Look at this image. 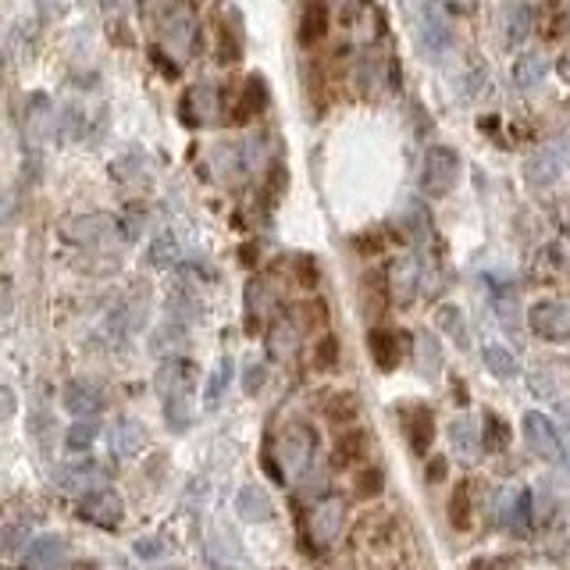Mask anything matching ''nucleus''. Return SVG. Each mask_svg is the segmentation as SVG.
<instances>
[{
  "mask_svg": "<svg viewBox=\"0 0 570 570\" xmlns=\"http://www.w3.org/2000/svg\"><path fill=\"white\" fill-rule=\"evenodd\" d=\"M264 378H268V371H264L261 364H250V367H246V375H243V385H246V392H261Z\"/></svg>",
  "mask_w": 570,
  "mask_h": 570,
  "instance_id": "nucleus-49",
  "label": "nucleus"
},
{
  "mask_svg": "<svg viewBox=\"0 0 570 570\" xmlns=\"http://www.w3.org/2000/svg\"><path fill=\"white\" fill-rule=\"evenodd\" d=\"M11 214H15V204H11V196H8V193H0V225H8Z\"/></svg>",
  "mask_w": 570,
  "mask_h": 570,
  "instance_id": "nucleus-53",
  "label": "nucleus"
},
{
  "mask_svg": "<svg viewBox=\"0 0 570 570\" xmlns=\"http://www.w3.org/2000/svg\"><path fill=\"white\" fill-rule=\"evenodd\" d=\"M314 446H318V435L307 424H289L278 439V474L285 478H296L310 467V456H314Z\"/></svg>",
  "mask_w": 570,
  "mask_h": 570,
  "instance_id": "nucleus-1",
  "label": "nucleus"
},
{
  "mask_svg": "<svg viewBox=\"0 0 570 570\" xmlns=\"http://www.w3.org/2000/svg\"><path fill=\"white\" fill-rule=\"evenodd\" d=\"M164 310H168V321L189 328V321H196V314H200V303H196V296L189 293V289H171L168 307Z\"/></svg>",
  "mask_w": 570,
  "mask_h": 570,
  "instance_id": "nucleus-26",
  "label": "nucleus"
},
{
  "mask_svg": "<svg viewBox=\"0 0 570 570\" xmlns=\"http://www.w3.org/2000/svg\"><path fill=\"white\" fill-rule=\"evenodd\" d=\"M65 407L75 417H97L104 410V392L93 382H68L65 385Z\"/></svg>",
  "mask_w": 570,
  "mask_h": 570,
  "instance_id": "nucleus-12",
  "label": "nucleus"
},
{
  "mask_svg": "<svg viewBox=\"0 0 570 570\" xmlns=\"http://www.w3.org/2000/svg\"><path fill=\"white\" fill-rule=\"evenodd\" d=\"M93 442H97V424L93 421H75L65 435V446L72 449V453H86Z\"/></svg>",
  "mask_w": 570,
  "mask_h": 570,
  "instance_id": "nucleus-40",
  "label": "nucleus"
},
{
  "mask_svg": "<svg viewBox=\"0 0 570 570\" xmlns=\"http://www.w3.org/2000/svg\"><path fill=\"white\" fill-rule=\"evenodd\" d=\"M364 453H367V435L364 432H346L339 442H335V464L339 467L357 464Z\"/></svg>",
  "mask_w": 570,
  "mask_h": 570,
  "instance_id": "nucleus-31",
  "label": "nucleus"
},
{
  "mask_svg": "<svg viewBox=\"0 0 570 570\" xmlns=\"http://www.w3.org/2000/svg\"><path fill=\"white\" fill-rule=\"evenodd\" d=\"M439 328H446L449 335L456 339V346H467V325H464V314L456 307H442L439 310Z\"/></svg>",
  "mask_w": 570,
  "mask_h": 570,
  "instance_id": "nucleus-42",
  "label": "nucleus"
},
{
  "mask_svg": "<svg viewBox=\"0 0 570 570\" xmlns=\"http://www.w3.org/2000/svg\"><path fill=\"white\" fill-rule=\"evenodd\" d=\"M407 225H410V232H414V239H424V236H428V228H432V225H428V214H424L421 211V207H410V218H407Z\"/></svg>",
  "mask_w": 570,
  "mask_h": 570,
  "instance_id": "nucleus-47",
  "label": "nucleus"
},
{
  "mask_svg": "<svg viewBox=\"0 0 570 570\" xmlns=\"http://www.w3.org/2000/svg\"><path fill=\"white\" fill-rule=\"evenodd\" d=\"M4 542H0V549H4V553H18V549H22V542H25V528H18V524H11L8 531H4Z\"/></svg>",
  "mask_w": 570,
  "mask_h": 570,
  "instance_id": "nucleus-48",
  "label": "nucleus"
},
{
  "mask_svg": "<svg viewBox=\"0 0 570 570\" xmlns=\"http://www.w3.org/2000/svg\"><path fill=\"white\" fill-rule=\"evenodd\" d=\"M182 339H186V328L175 325V321H164V328H157L154 335V353H168L171 346H179Z\"/></svg>",
  "mask_w": 570,
  "mask_h": 570,
  "instance_id": "nucleus-44",
  "label": "nucleus"
},
{
  "mask_svg": "<svg viewBox=\"0 0 570 570\" xmlns=\"http://www.w3.org/2000/svg\"><path fill=\"white\" fill-rule=\"evenodd\" d=\"M161 36L171 50H179V54H193V43H196V11L189 0H175L168 4V11L161 15Z\"/></svg>",
  "mask_w": 570,
  "mask_h": 570,
  "instance_id": "nucleus-3",
  "label": "nucleus"
},
{
  "mask_svg": "<svg viewBox=\"0 0 570 570\" xmlns=\"http://www.w3.org/2000/svg\"><path fill=\"white\" fill-rule=\"evenodd\" d=\"M449 439H453L456 456H460L464 464H474L481 456V432L471 417H456V421L449 424Z\"/></svg>",
  "mask_w": 570,
  "mask_h": 570,
  "instance_id": "nucleus-16",
  "label": "nucleus"
},
{
  "mask_svg": "<svg viewBox=\"0 0 570 570\" xmlns=\"http://www.w3.org/2000/svg\"><path fill=\"white\" fill-rule=\"evenodd\" d=\"M296 282L300 285H318V264L310 261V257H296Z\"/></svg>",
  "mask_w": 570,
  "mask_h": 570,
  "instance_id": "nucleus-46",
  "label": "nucleus"
},
{
  "mask_svg": "<svg viewBox=\"0 0 570 570\" xmlns=\"http://www.w3.org/2000/svg\"><path fill=\"white\" fill-rule=\"evenodd\" d=\"M264 107H268V90H264V82L253 75L250 82H246V90H243V107H239V122H250L253 114H261Z\"/></svg>",
  "mask_w": 570,
  "mask_h": 570,
  "instance_id": "nucleus-32",
  "label": "nucleus"
},
{
  "mask_svg": "<svg viewBox=\"0 0 570 570\" xmlns=\"http://www.w3.org/2000/svg\"><path fill=\"white\" fill-rule=\"evenodd\" d=\"M417 289H421V264H417V257L396 261V268H392V293H396V300L410 303L417 296Z\"/></svg>",
  "mask_w": 570,
  "mask_h": 570,
  "instance_id": "nucleus-20",
  "label": "nucleus"
},
{
  "mask_svg": "<svg viewBox=\"0 0 570 570\" xmlns=\"http://www.w3.org/2000/svg\"><path fill=\"white\" fill-rule=\"evenodd\" d=\"M236 513L246 524H264L275 513V503H271V496L261 485H243L236 496Z\"/></svg>",
  "mask_w": 570,
  "mask_h": 570,
  "instance_id": "nucleus-13",
  "label": "nucleus"
},
{
  "mask_svg": "<svg viewBox=\"0 0 570 570\" xmlns=\"http://www.w3.org/2000/svg\"><path fill=\"white\" fill-rule=\"evenodd\" d=\"M485 424H489V432H492V442H485V446H489V449H499V446H503V442H506V424L499 421L496 414L485 417Z\"/></svg>",
  "mask_w": 570,
  "mask_h": 570,
  "instance_id": "nucleus-51",
  "label": "nucleus"
},
{
  "mask_svg": "<svg viewBox=\"0 0 570 570\" xmlns=\"http://www.w3.org/2000/svg\"><path fill=\"white\" fill-rule=\"evenodd\" d=\"M357 414H360V403H357V396H350V392H335V396L325 399V417L332 424H350Z\"/></svg>",
  "mask_w": 570,
  "mask_h": 570,
  "instance_id": "nucleus-30",
  "label": "nucleus"
},
{
  "mask_svg": "<svg viewBox=\"0 0 570 570\" xmlns=\"http://www.w3.org/2000/svg\"><path fill=\"white\" fill-rule=\"evenodd\" d=\"M460 179V157L449 147H432L424 154V168H421V189L428 196H446L449 189Z\"/></svg>",
  "mask_w": 570,
  "mask_h": 570,
  "instance_id": "nucleus-2",
  "label": "nucleus"
},
{
  "mask_svg": "<svg viewBox=\"0 0 570 570\" xmlns=\"http://www.w3.org/2000/svg\"><path fill=\"white\" fill-rule=\"evenodd\" d=\"M57 485L65 492H75V496H86V492H93V489H104L107 474L93 464L65 467V471H57Z\"/></svg>",
  "mask_w": 570,
  "mask_h": 570,
  "instance_id": "nucleus-14",
  "label": "nucleus"
},
{
  "mask_svg": "<svg viewBox=\"0 0 570 570\" xmlns=\"http://www.w3.org/2000/svg\"><path fill=\"white\" fill-rule=\"evenodd\" d=\"M68 563V546L65 538L57 535H43L29 546V556H25V567L29 570H65Z\"/></svg>",
  "mask_w": 570,
  "mask_h": 570,
  "instance_id": "nucleus-11",
  "label": "nucleus"
},
{
  "mask_svg": "<svg viewBox=\"0 0 570 570\" xmlns=\"http://www.w3.org/2000/svg\"><path fill=\"white\" fill-rule=\"evenodd\" d=\"M300 339H303L300 325H296L293 318H282L275 328H271V357L289 360L296 350H300Z\"/></svg>",
  "mask_w": 570,
  "mask_h": 570,
  "instance_id": "nucleus-23",
  "label": "nucleus"
},
{
  "mask_svg": "<svg viewBox=\"0 0 570 570\" xmlns=\"http://www.w3.org/2000/svg\"><path fill=\"white\" fill-rule=\"evenodd\" d=\"M186 389H193V364L182 357L164 360L161 371H157V392L168 396V392H186Z\"/></svg>",
  "mask_w": 570,
  "mask_h": 570,
  "instance_id": "nucleus-18",
  "label": "nucleus"
},
{
  "mask_svg": "<svg viewBox=\"0 0 570 570\" xmlns=\"http://www.w3.org/2000/svg\"><path fill=\"white\" fill-rule=\"evenodd\" d=\"M407 435H410V446H414L417 453H428L435 428H432V414H428L424 407H417L414 414L407 417Z\"/></svg>",
  "mask_w": 570,
  "mask_h": 570,
  "instance_id": "nucleus-27",
  "label": "nucleus"
},
{
  "mask_svg": "<svg viewBox=\"0 0 570 570\" xmlns=\"http://www.w3.org/2000/svg\"><path fill=\"white\" fill-rule=\"evenodd\" d=\"M421 40H424V47L432 50V54H446V50L453 47V25H449V15H446V8H442L439 0H432V4L424 8Z\"/></svg>",
  "mask_w": 570,
  "mask_h": 570,
  "instance_id": "nucleus-9",
  "label": "nucleus"
},
{
  "mask_svg": "<svg viewBox=\"0 0 570 570\" xmlns=\"http://www.w3.org/2000/svg\"><path fill=\"white\" fill-rule=\"evenodd\" d=\"M25 129H29V139L47 136V129H50V100L47 97H33V104L25 111Z\"/></svg>",
  "mask_w": 570,
  "mask_h": 570,
  "instance_id": "nucleus-35",
  "label": "nucleus"
},
{
  "mask_svg": "<svg viewBox=\"0 0 570 570\" xmlns=\"http://www.w3.org/2000/svg\"><path fill=\"white\" fill-rule=\"evenodd\" d=\"M335 364H339V339L325 335V339L318 342V350H314V367H318V371H332Z\"/></svg>",
  "mask_w": 570,
  "mask_h": 570,
  "instance_id": "nucleus-43",
  "label": "nucleus"
},
{
  "mask_svg": "<svg viewBox=\"0 0 570 570\" xmlns=\"http://www.w3.org/2000/svg\"><path fill=\"white\" fill-rule=\"evenodd\" d=\"M175 257H179V246H175V236H168V232L150 243L147 261L154 264V268H171V264H175Z\"/></svg>",
  "mask_w": 570,
  "mask_h": 570,
  "instance_id": "nucleus-39",
  "label": "nucleus"
},
{
  "mask_svg": "<svg viewBox=\"0 0 570 570\" xmlns=\"http://www.w3.org/2000/svg\"><path fill=\"white\" fill-rule=\"evenodd\" d=\"M449 521H453L456 531H467L471 528V481H460L449 499Z\"/></svg>",
  "mask_w": 570,
  "mask_h": 570,
  "instance_id": "nucleus-29",
  "label": "nucleus"
},
{
  "mask_svg": "<svg viewBox=\"0 0 570 570\" xmlns=\"http://www.w3.org/2000/svg\"><path fill=\"white\" fill-rule=\"evenodd\" d=\"M136 553L143 556V560H157V556L164 553V542H161V538H139Z\"/></svg>",
  "mask_w": 570,
  "mask_h": 570,
  "instance_id": "nucleus-50",
  "label": "nucleus"
},
{
  "mask_svg": "<svg viewBox=\"0 0 570 570\" xmlns=\"http://www.w3.org/2000/svg\"><path fill=\"white\" fill-rule=\"evenodd\" d=\"M524 439H528L531 453L549 460V464H560L563 460V442H560V432H556V424L549 421L546 414H524Z\"/></svg>",
  "mask_w": 570,
  "mask_h": 570,
  "instance_id": "nucleus-7",
  "label": "nucleus"
},
{
  "mask_svg": "<svg viewBox=\"0 0 570 570\" xmlns=\"http://www.w3.org/2000/svg\"><path fill=\"white\" fill-rule=\"evenodd\" d=\"M207 560L211 567L225 570V567H236L239 563V542L232 535V528H214L211 531V542H207Z\"/></svg>",
  "mask_w": 570,
  "mask_h": 570,
  "instance_id": "nucleus-21",
  "label": "nucleus"
},
{
  "mask_svg": "<svg viewBox=\"0 0 570 570\" xmlns=\"http://www.w3.org/2000/svg\"><path fill=\"white\" fill-rule=\"evenodd\" d=\"M342 521H346V503L339 496L332 499H321L307 517V531H310V542L318 549H328L335 538L342 535Z\"/></svg>",
  "mask_w": 570,
  "mask_h": 570,
  "instance_id": "nucleus-4",
  "label": "nucleus"
},
{
  "mask_svg": "<svg viewBox=\"0 0 570 570\" xmlns=\"http://www.w3.org/2000/svg\"><path fill=\"white\" fill-rule=\"evenodd\" d=\"M367 350L375 357V364L382 371H392L403 357V346H399V335L396 332H385V328H375V332L367 335Z\"/></svg>",
  "mask_w": 570,
  "mask_h": 570,
  "instance_id": "nucleus-19",
  "label": "nucleus"
},
{
  "mask_svg": "<svg viewBox=\"0 0 570 570\" xmlns=\"http://www.w3.org/2000/svg\"><path fill=\"white\" fill-rule=\"evenodd\" d=\"M164 417H168V424L175 428V432L189 428V421H193V403H189V389L186 392H168V396H164Z\"/></svg>",
  "mask_w": 570,
  "mask_h": 570,
  "instance_id": "nucleus-28",
  "label": "nucleus"
},
{
  "mask_svg": "<svg viewBox=\"0 0 570 570\" xmlns=\"http://www.w3.org/2000/svg\"><path fill=\"white\" fill-rule=\"evenodd\" d=\"M528 321L542 339L549 342L570 339V303H538V307H531Z\"/></svg>",
  "mask_w": 570,
  "mask_h": 570,
  "instance_id": "nucleus-8",
  "label": "nucleus"
},
{
  "mask_svg": "<svg viewBox=\"0 0 570 570\" xmlns=\"http://www.w3.org/2000/svg\"><path fill=\"white\" fill-rule=\"evenodd\" d=\"M560 171H563V161H560V154H556V147L538 150V154L528 161V182L531 186H549V182H556Z\"/></svg>",
  "mask_w": 570,
  "mask_h": 570,
  "instance_id": "nucleus-24",
  "label": "nucleus"
},
{
  "mask_svg": "<svg viewBox=\"0 0 570 570\" xmlns=\"http://www.w3.org/2000/svg\"><path fill=\"white\" fill-rule=\"evenodd\" d=\"M531 25H535V18H531V8H513L510 11V22H506V43L510 47H521L524 40H528L531 33Z\"/></svg>",
  "mask_w": 570,
  "mask_h": 570,
  "instance_id": "nucleus-37",
  "label": "nucleus"
},
{
  "mask_svg": "<svg viewBox=\"0 0 570 570\" xmlns=\"http://www.w3.org/2000/svg\"><path fill=\"white\" fill-rule=\"evenodd\" d=\"M382 492V471H364L357 478V496H378Z\"/></svg>",
  "mask_w": 570,
  "mask_h": 570,
  "instance_id": "nucleus-45",
  "label": "nucleus"
},
{
  "mask_svg": "<svg viewBox=\"0 0 570 570\" xmlns=\"http://www.w3.org/2000/svg\"><path fill=\"white\" fill-rule=\"evenodd\" d=\"M111 446L118 456H139L143 449H147V428L139 421H132V417H122V421L114 424V432H111Z\"/></svg>",
  "mask_w": 570,
  "mask_h": 570,
  "instance_id": "nucleus-15",
  "label": "nucleus"
},
{
  "mask_svg": "<svg viewBox=\"0 0 570 570\" xmlns=\"http://www.w3.org/2000/svg\"><path fill=\"white\" fill-rule=\"evenodd\" d=\"M417 360H421V375L435 378L442 367V353H439V342L432 339L428 332L417 335Z\"/></svg>",
  "mask_w": 570,
  "mask_h": 570,
  "instance_id": "nucleus-36",
  "label": "nucleus"
},
{
  "mask_svg": "<svg viewBox=\"0 0 570 570\" xmlns=\"http://www.w3.org/2000/svg\"><path fill=\"white\" fill-rule=\"evenodd\" d=\"M268 303H271L268 285H264L261 278H253V282L246 285V310H250L253 325H257L261 318H268Z\"/></svg>",
  "mask_w": 570,
  "mask_h": 570,
  "instance_id": "nucleus-38",
  "label": "nucleus"
},
{
  "mask_svg": "<svg viewBox=\"0 0 570 570\" xmlns=\"http://www.w3.org/2000/svg\"><path fill=\"white\" fill-rule=\"evenodd\" d=\"M481 357H485V367H489L496 378H513L517 371H521V364H517V360H513V353L503 350V346H485V353H481Z\"/></svg>",
  "mask_w": 570,
  "mask_h": 570,
  "instance_id": "nucleus-34",
  "label": "nucleus"
},
{
  "mask_svg": "<svg viewBox=\"0 0 570 570\" xmlns=\"http://www.w3.org/2000/svg\"><path fill=\"white\" fill-rule=\"evenodd\" d=\"M546 57L542 54H521L517 61H513V86L517 90H531L535 82H542V75H546Z\"/></svg>",
  "mask_w": 570,
  "mask_h": 570,
  "instance_id": "nucleus-25",
  "label": "nucleus"
},
{
  "mask_svg": "<svg viewBox=\"0 0 570 570\" xmlns=\"http://www.w3.org/2000/svg\"><path fill=\"white\" fill-rule=\"evenodd\" d=\"M496 513H499V524L524 531V524H528V517H531V496L521 489H506L503 496H499Z\"/></svg>",
  "mask_w": 570,
  "mask_h": 570,
  "instance_id": "nucleus-17",
  "label": "nucleus"
},
{
  "mask_svg": "<svg viewBox=\"0 0 570 570\" xmlns=\"http://www.w3.org/2000/svg\"><path fill=\"white\" fill-rule=\"evenodd\" d=\"M442 474H446V460H439V456H435V460H432V471H428V478L439 481Z\"/></svg>",
  "mask_w": 570,
  "mask_h": 570,
  "instance_id": "nucleus-54",
  "label": "nucleus"
},
{
  "mask_svg": "<svg viewBox=\"0 0 570 570\" xmlns=\"http://www.w3.org/2000/svg\"><path fill=\"white\" fill-rule=\"evenodd\" d=\"M4 414H8V392L0 389V417H4Z\"/></svg>",
  "mask_w": 570,
  "mask_h": 570,
  "instance_id": "nucleus-55",
  "label": "nucleus"
},
{
  "mask_svg": "<svg viewBox=\"0 0 570 570\" xmlns=\"http://www.w3.org/2000/svg\"><path fill=\"white\" fill-rule=\"evenodd\" d=\"M339 4V11H342V22H353V15H357V8H360V0H335Z\"/></svg>",
  "mask_w": 570,
  "mask_h": 570,
  "instance_id": "nucleus-52",
  "label": "nucleus"
},
{
  "mask_svg": "<svg viewBox=\"0 0 570 570\" xmlns=\"http://www.w3.org/2000/svg\"><path fill=\"white\" fill-rule=\"evenodd\" d=\"M182 104H186L182 107V118H186L189 125H211L218 122V114H221V93L214 90V86H193Z\"/></svg>",
  "mask_w": 570,
  "mask_h": 570,
  "instance_id": "nucleus-10",
  "label": "nucleus"
},
{
  "mask_svg": "<svg viewBox=\"0 0 570 570\" xmlns=\"http://www.w3.org/2000/svg\"><path fill=\"white\" fill-rule=\"evenodd\" d=\"M228 382H232V360L221 357L218 367L211 371V378H207V392H204V403H207V407H218L221 396H225V389H228Z\"/></svg>",
  "mask_w": 570,
  "mask_h": 570,
  "instance_id": "nucleus-33",
  "label": "nucleus"
},
{
  "mask_svg": "<svg viewBox=\"0 0 570 570\" xmlns=\"http://www.w3.org/2000/svg\"><path fill=\"white\" fill-rule=\"evenodd\" d=\"M325 33H328V4L325 0H310L307 8H303V25H300L303 47H314Z\"/></svg>",
  "mask_w": 570,
  "mask_h": 570,
  "instance_id": "nucleus-22",
  "label": "nucleus"
},
{
  "mask_svg": "<svg viewBox=\"0 0 570 570\" xmlns=\"http://www.w3.org/2000/svg\"><path fill=\"white\" fill-rule=\"evenodd\" d=\"M496 314H499V321H503L506 332H517V325H521V307H517V296L499 293L496 296Z\"/></svg>",
  "mask_w": 570,
  "mask_h": 570,
  "instance_id": "nucleus-41",
  "label": "nucleus"
},
{
  "mask_svg": "<svg viewBox=\"0 0 570 570\" xmlns=\"http://www.w3.org/2000/svg\"><path fill=\"white\" fill-rule=\"evenodd\" d=\"M65 236L72 239V243H79V246H93V250H114V246L122 243V232H118V225H114L111 218H97V214L68 221Z\"/></svg>",
  "mask_w": 570,
  "mask_h": 570,
  "instance_id": "nucleus-5",
  "label": "nucleus"
},
{
  "mask_svg": "<svg viewBox=\"0 0 570 570\" xmlns=\"http://www.w3.org/2000/svg\"><path fill=\"white\" fill-rule=\"evenodd\" d=\"M79 513H82V521L97 524V528H118L125 517V503L118 492L104 485V489H93L79 499Z\"/></svg>",
  "mask_w": 570,
  "mask_h": 570,
  "instance_id": "nucleus-6",
  "label": "nucleus"
}]
</instances>
